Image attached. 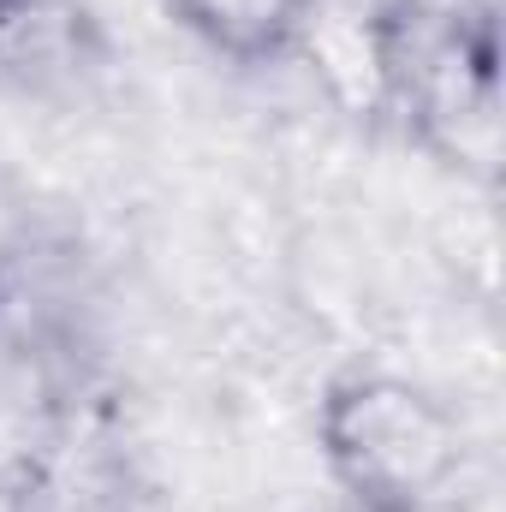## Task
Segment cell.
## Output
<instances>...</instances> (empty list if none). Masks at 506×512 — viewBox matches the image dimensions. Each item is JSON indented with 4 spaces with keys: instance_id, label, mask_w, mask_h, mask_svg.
Returning a JSON list of instances; mask_svg holds the SVG:
<instances>
[{
    "instance_id": "1",
    "label": "cell",
    "mask_w": 506,
    "mask_h": 512,
    "mask_svg": "<svg viewBox=\"0 0 506 512\" xmlns=\"http://www.w3.org/2000/svg\"><path fill=\"white\" fill-rule=\"evenodd\" d=\"M316 459L346 512H465L471 429L405 370L346 364L316 399Z\"/></svg>"
},
{
    "instance_id": "2",
    "label": "cell",
    "mask_w": 506,
    "mask_h": 512,
    "mask_svg": "<svg viewBox=\"0 0 506 512\" xmlns=\"http://www.w3.org/2000/svg\"><path fill=\"white\" fill-rule=\"evenodd\" d=\"M381 114L441 167H495L501 149V30L465 0H381L364 24Z\"/></svg>"
},
{
    "instance_id": "3",
    "label": "cell",
    "mask_w": 506,
    "mask_h": 512,
    "mask_svg": "<svg viewBox=\"0 0 506 512\" xmlns=\"http://www.w3.org/2000/svg\"><path fill=\"white\" fill-rule=\"evenodd\" d=\"M102 399L96 292L72 245H0V417L30 429Z\"/></svg>"
},
{
    "instance_id": "4",
    "label": "cell",
    "mask_w": 506,
    "mask_h": 512,
    "mask_svg": "<svg viewBox=\"0 0 506 512\" xmlns=\"http://www.w3.org/2000/svg\"><path fill=\"white\" fill-rule=\"evenodd\" d=\"M108 66L96 0H0V90L78 96Z\"/></svg>"
},
{
    "instance_id": "5",
    "label": "cell",
    "mask_w": 506,
    "mask_h": 512,
    "mask_svg": "<svg viewBox=\"0 0 506 512\" xmlns=\"http://www.w3.org/2000/svg\"><path fill=\"white\" fill-rule=\"evenodd\" d=\"M173 30L191 36L215 66L274 72L298 60L316 36L322 0H161Z\"/></svg>"
}]
</instances>
